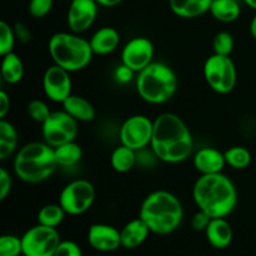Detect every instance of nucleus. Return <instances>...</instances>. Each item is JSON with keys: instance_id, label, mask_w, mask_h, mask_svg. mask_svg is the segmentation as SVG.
<instances>
[{"instance_id": "nucleus-1", "label": "nucleus", "mask_w": 256, "mask_h": 256, "mask_svg": "<svg viewBox=\"0 0 256 256\" xmlns=\"http://www.w3.org/2000/svg\"><path fill=\"white\" fill-rule=\"evenodd\" d=\"M192 135L184 120L174 112H162L154 120L150 148L156 159L166 164H179L192 155Z\"/></svg>"}, {"instance_id": "nucleus-2", "label": "nucleus", "mask_w": 256, "mask_h": 256, "mask_svg": "<svg viewBox=\"0 0 256 256\" xmlns=\"http://www.w3.org/2000/svg\"><path fill=\"white\" fill-rule=\"evenodd\" d=\"M192 199L198 209L212 218H226L238 204V192L234 182L222 172L200 175L192 186Z\"/></svg>"}, {"instance_id": "nucleus-3", "label": "nucleus", "mask_w": 256, "mask_h": 256, "mask_svg": "<svg viewBox=\"0 0 256 256\" xmlns=\"http://www.w3.org/2000/svg\"><path fill=\"white\" fill-rule=\"evenodd\" d=\"M150 232L155 235H169L182 225L184 208L172 192L156 190L148 195L142 202L139 212Z\"/></svg>"}, {"instance_id": "nucleus-4", "label": "nucleus", "mask_w": 256, "mask_h": 256, "mask_svg": "<svg viewBox=\"0 0 256 256\" xmlns=\"http://www.w3.org/2000/svg\"><path fill=\"white\" fill-rule=\"evenodd\" d=\"M58 166L54 148L45 142L25 144L18 150L12 162L15 175L28 184L45 182L54 174Z\"/></svg>"}, {"instance_id": "nucleus-5", "label": "nucleus", "mask_w": 256, "mask_h": 256, "mask_svg": "<svg viewBox=\"0 0 256 256\" xmlns=\"http://www.w3.org/2000/svg\"><path fill=\"white\" fill-rule=\"evenodd\" d=\"M135 86L139 96L152 105L169 102L178 90V76L174 70L164 62H152L138 72Z\"/></svg>"}, {"instance_id": "nucleus-6", "label": "nucleus", "mask_w": 256, "mask_h": 256, "mask_svg": "<svg viewBox=\"0 0 256 256\" xmlns=\"http://www.w3.org/2000/svg\"><path fill=\"white\" fill-rule=\"evenodd\" d=\"M48 49L54 64L69 72L85 69L94 56L89 40L72 32H55L50 38Z\"/></svg>"}, {"instance_id": "nucleus-7", "label": "nucleus", "mask_w": 256, "mask_h": 256, "mask_svg": "<svg viewBox=\"0 0 256 256\" xmlns=\"http://www.w3.org/2000/svg\"><path fill=\"white\" fill-rule=\"evenodd\" d=\"M204 78L218 94H229L236 85V66L230 56L212 54L205 60Z\"/></svg>"}, {"instance_id": "nucleus-8", "label": "nucleus", "mask_w": 256, "mask_h": 256, "mask_svg": "<svg viewBox=\"0 0 256 256\" xmlns=\"http://www.w3.org/2000/svg\"><path fill=\"white\" fill-rule=\"evenodd\" d=\"M96 196L94 185L85 179H76L65 185L59 195V204L68 215H82L92 206Z\"/></svg>"}, {"instance_id": "nucleus-9", "label": "nucleus", "mask_w": 256, "mask_h": 256, "mask_svg": "<svg viewBox=\"0 0 256 256\" xmlns=\"http://www.w3.org/2000/svg\"><path fill=\"white\" fill-rule=\"evenodd\" d=\"M24 256H54L62 242L56 228L35 225L22 236Z\"/></svg>"}, {"instance_id": "nucleus-10", "label": "nucleus", "mask_w": 256, "mask_h": 256, "mask_svg": "<svg viewBox=\"0 0 256 256\" xmlns=\"http://www.w3.org/2000/svg\"><path fill=\"white\" fill-rule=\"evenodd\" d=\"M78 130V122L64 109L62 112H52L46 122L42 124L44 142L52 148L75 142Z\"/></svg>"}, {"instance_id": "nucleus-11", "label": "nucleus", "mask_w": 256, "mask_h": 256, "mask_svg": "<svg viewBox=\"0 0 256 256\" xmlns=\"http://www.w3.org/2000/svg\"><path fill=\"white\" fill-rule=\"evenodd\" d=\"M154 120L145 115H132L120 128V144L140 152L152 144Z\"/></svg>"}, {"instance_id": "nucleus-12", "label": "nucleus", "mask_w": 256, "mask_h": 256, "mask_svg": "<svg viewBox=\"0 0 256 256\" xmlns=\"http://www.w3.org/2000/svg\"><path fill=\"white\" fill-rule=\"evenodd\" d=\"M154 44L145 36H136L130 39L122 50V64L138 74L149 66L154 59Z\"/></svg>"}, {"instance_id": "nucleus-13", "label": "nucleus", "mask_w": 256, "mask_h": 256, "mask_svg": "<svg viewBox=\"0 0 256 256\" xmlns=\"http://www.w3.org/2000/svg\"><path fill=\"white\" fill-rule=\"evenodd\" d=\"M68 70L52 64L48 68L42 76V89L45 95L54 102H62L72 95V82Z\"/></svg>"}, {"instance_id": "nucleus-14", "label": "nucleus", "mask_w": 256, "mask_h": 256, "mask_svg": "<svg viewBox=\"0 0 256 256\" xmlns=\"http://www.w3.org/2000/svg\"><path fill=\"white\" fill-rule=\"evenodd\" d=\"M98 6L99 4L95 0H72L66 14L70 32L82 34L90 29L98 16Z\"/></svg>"}, {"instance_id": "nucleus-15", "label": "nucleus", "mask_w": 256, "mask_h": 256, "mask_svg": "<svg viewBox=\"0 0 256 256\" xmlns=\"http://www.w3.org/2000/svg\"><path fill=\"white\" fill-rule=\"evenodd\" d=\"M88 242L98 252H115L122 246L120 230L108 224H92L88 230Z\"/></svg>"}, {"instance_id": "nucleus-16", "label": "nucleus", "mask_w": 256, "mask_h": 256, "mask_svg": "<svg viewBox=\"0 0 256 256\" xmlns=\"http://www.w3.org/2000/svg\"><path fill=\"white\" fill-rule=\"evenodd\" d=\"M192 164L196 172H200V175L219 174L224 170L226 160H225L224 152L215 148L206 146L198 150L192 159Z\"/></svg>"}, {"instance_id": "nucleus-17", "label": "nucleus", "mask_w": 256, "mask_h": 256, "mask_svg": "<svg viewBox=\"0 0 256 256\" xmlns=\"http://www.w3.org/2000/svg\"><path fill=\"white\" fill-rule=\"evenodd\" d=\"M94 55H109L119 48L120 34L115 28L102 26L92 35L89 40Z\"/></svg>"}, {"instance_id": "nucleus-18", "label": "nucleus", "mask_w": 256, "mask_h": 256, "mask_svg": "<svg viewBox=\"0 0 256 256\" xmlns=\"http://www.w3.org/2000/svg\"><path fill=\"white\" fill-rule=\"evenodd\" d=\"M208 242L215 249H226L232 242L234 232L232 225L225 218H212L205 230Z\"/></svg>"}, {"instance_id": "nucleus-19", "label": "nucleus", "mask_w": 256, "mask_h": 256, "mask_svg": "<svg viewBox=\"0 0 256 256\" xmlns=\"http://www.w3.org/2000/svg\"><path fill=\"white\" fill-rule=\"evenodd\" d=\"M150 229L144 220L138 218V219L130 220L129 222L122 226L120 230V236H122V246L125 249H135L139 248L145 242L150 234Z\"/></svg>"}, {"instance_id": "nucleus-20", "label": "nucleus", "mask_w": 256, "mask_h": 256, "mask_svg": "<svg viewBox=\"0 0 256 256\" xmlns=\"http://www.w3.org/2000/svg\"><path fill=\"white\" fill-rule=\"evenodd\" d=\"M212 0H169L172 12L182 19H194L210 12Z\"/></svg>"}, {"instance_id": "nucleus-21", "label": "nucleus", "mask_w": 256, "mask_h": 256, "mask_svg": "<svg viewBox=\"0 0 256 256\" xmlns=\"http://www.w3.org/2000/svg\"><path fill=\"white\" fill-rule=\"evenodd\" d=\"M62 109L72 115L78 122H89L95 119V108L92 102L85 98L79 95L72 94L64 102H62Z\"/></svg>"}, {"instance_id": "nucleus-22", "label": "nucleus", "mask_w": 256, "mask_h": 256, "mask_svg": "<svg viewBox=\"0 0 256 256\" xmlns=\"http://www.w3.org/2000/svg\"><path fill=\"white\" fill-rule=\"evenodd\" d=\"M0 72H2V78L5 82L10 85L18 84V82H22V76H24L22 60L14 52L4 55L2 59Z\"/></svg>"}, {"instance_id": "nucleus-23", "label": "nucleus", "mask_w": 256, "mask_h": 256, "mask_svg": "<svg viewBox=\"0 0 256 256\" xmlns=\"http://www.w3.org/2000/svg\"><path fill=\"white\" fill-rule=\"evenodd\" d=\"M210 14L220 22H232L239 19L242 8L236 0H212Z\"/></svg>"}, {"instance_id": "nucleus-24", "label": "nucleus", "mask_w": 256, "mask_h": 256, "mask_svg": "<svg viewBox=\"0 0 256 256\" xmlns=\"http://www.w3.org/2000/svg\"><path fill=\"white\" fill-rule=\"evenodd\" d=\"M136 152H138L135 150L120 144L119 146L112 150V155H110V164H112V169L120 174L129 172L138 162Z\"/></svg>"}, {"instance_id": "nucleus-25", "label": "nucleus", "mask_w": 256, "mask_h": 256, "mask_svg": "<svg viewBox=\"0 0 256 256\" xmlns=\"http://www.w3.org/2000/svg\"><path fill=\"white\" fill-rule=\"evenodd\" d=\"M18 142V132L14 125L0 119V160H6L16 152Z\"/></svg>"}, {"instance_id": "nucleus-26", "label": "nucleus", "mask_w": 256, "mask_h": 256, "mask_svg": "<svg viewBox=\"0 0 256 256\" xmlns=\"http://www.w3.org/2000/svg\"><path fill=\"white\" fill-rule=\"evenodd\" d=\"M55 158L59 166L70 168L76 165L82 158V149L78 142H70L54 148Z\"/></svg>"}, {"instance_id": "nucleus-27", "label": "nucleus", "mask_w": 256, "mask_h": 256, "mask_svg": "<svg viewBox=\"0 0 256 256\" xmlns=\"http://www.w3.org/2000/svg\"><path fill=\"white\" fill-rule=\"evenodd\" d=\"M65 210L60 204H48L38 212V224L49 228H58L65 219Z\"/></svg>"}, {"instance_id": "nucleus-28", "label": "nucleus", "mask_w": 256, "mask_h": 256, "mask_svg": "<svg viewBox=\"0 0 256 256\" xmlns=\"http://www.w3.org/2000/svg\"><path fill=\"white\" fill-rule=\"evenodd\" d=\"M226 165L235 170L246 169L252 164V152L244 146H232L224 152Z\"/></svg>"}, {"instance_id": "nucleus-29", "label": "nucleus", "mask_w": 256, "mask_h": 256, "mask_svg": "<svg viewBox=\"0 0 256 256\" xmlns=\"http://www.w3.org/2000/svg\"><path fill=\"white\" fill-rule=\"evenodd\" d=\"M20 255H22V238L10 234L0 236V256Z\"/></svg>"}, {"instance_id": "nucleus-30", "label": "nucleus", "mask_w": 256, "mask_h": 256, "mask_svg": "<svg viewBox=\"0 0 256 256\" xmlns=\"http://www.w3.org/2000/svg\"><path fill=\"white\" fill-rule=\"evenodd\" d=\"M234 38L228 32H219L214 36V40H212L214 54L230 56L232 50H234Z\"/></svg>"}, {"instance_id": "nucleus-31", "label": "nucleus", "mask_w": 256, "mask_h": 256, "mask_svg": "<svg viewBox=\"0 0 256 256\" xmlns=\"http://www.w3.org/2000/svg\"><path fill=\"white\" fill-rule=\"evenodd\" d=\"M15 42H16V38H15L12 26H10L4 20L0 22V55L4 56L9 52H12Z\"/></svg>"}, {"instance_id": "nucleus-32", "label": "nucleus", "mask_w": 256, "mask_h": 256, "mask_svg": "<svg viewBox=\"0 0 256 256\" xmlns=\"http://www.w3.org/2000/svg\"><path fill=\"white\" fill-rule=\"evenodd\" d=\"M26 110L29 116L32 118L34 122H40V124L46 122V119L50 116V114H52V110L48 106L46 102H42V100L40 99L32 100V102L28 104Z\"/></svg>"}, {"instance_id": "nucleus-33", "label": "nucleus", "mask_w": 256, "mask_h": 256, "mask_svg": "<svg viewBox=\"0 0 256 256\" xmlns=\"http://www.w3.org/2000/svg\"><path fill=\"white\" fill-rule=\"evenodd\" d=\"M52 5H54V0H30L28 9L32 18L42 19L52 12Z\"/></svg>"}, {"instance_id": "nucleus-34", "label": "nucleus", "mask_w": 256, "mask_h": 256, "mask_svg": "<svg viewBox=\"0 0 256 256\" xmlns=\"http://www.w3.org/2000/svg\"><path fill=\"white\" fill-rule=\"evenodd\" d=\"M54 256H82V252L75 242L64 240L59 244Z\"/></svg>"}, {"instance_id": "nucleus-35", "label": "nucleus", "mask_w": 256, "mask_h": 256, "mask_svg": "<svg viewBox=\"0 0 256 256\" xmlns=\"http://www.w3.org/2000/svg\"><path fill=\"white\" fill-rule=\"evenodd\" d=\"M212 218L209 214H206L202 210H199L198 212H195L194 216L192 219V228L195 232H204L206 230V228L209 226L210 222H212Z\"/></svg>"}, {"instance_id": "nucleus-36", "label": "nucleus", "mask_w": 256, "mask_h": 256, "mask_svg": "<svg viewBox=\"0 0 256 256\" xmlns=\"http://www.w3.org/2000/svg\"><path fill=\"white\" fill-rule=\"evenodd\" d=\"M12 176H10L9 172H6V169L2 168V169H0V200L6 199L8 195L12 192Z\"/></svg>"}, {"instance_id": "nucleus-37", "label": "nucleus", "mask_w": 256, "mask_h": 256, "mask_svg": "<svg viewBox=\"0 0 256 256\" xmlns=\"http://www.w3.org/2000/svg\"><path fill=\"white\" fill-rule=\"evenodd\" d=\"M12 29H14L15 38H16V40L19 42L26 45L32 42V32H30L29 28H28V25H25L24 22H16V24L12 26Z\"/></svg>"}, {"instance_id": "nucleus-38", "label": "nucleus", "mask_w": 256, "mask_h": 256, "mask_svg": "<svg viewBox=\"0 0 256 256\" xmlns=\"http://www.w3.org/2000/svg\"><path fill=\"white\" fill-rule=\"evenodd\" d=\"M134 74L135 72H132L130 68H128L126 65L124 64H120L119 66L116 68V70H115L114 78L118 82H120V84H128V82L132 79Z\"/></svg>"}, {"instance_id": "nucleus-39", "label": "nucleus", "mask_w": 256, "mask_h": 256, "mask_svg": "<svg viewBox=\"0 0 256 256\" xmlns=\"http://www.w3.org/2000/svg\"><path fill=\"white\" fill-rule=\"evenodd\" d=\"M10 112V98L6 92H0V119H5L8 112Z\"/></svg>"}, {"instance_id": "nucleus-40", "label": "nucleus", "mask_w": 256, "mask_h": 256, "mask_svg": "<svg viewBox=\"0 0 256 256\" xmlns=\"http://www.w3.org/2000/svg\"><path fill=\"white\" fill-rule=\"evenodd\" d=\"M100 6H105V8H112L119 5L120 2H122L124 0H95Z\"/></svg>"}, {"instance_id": "nucleus-41", "label": "nucleus", "mask_w": 256, "mask_h": 256, "mask_svg": "<svg viewBox=\"0 0 256 256\" xmlns=\"http://www.w3.org/2000/svg\"><path fill=\"white\" fill-rule=\"evenodd\" d=\"M250 32H252V38L256 39V14L254 15V18H252V22H250Z\"/></svg>"}, {"instance_id": "nucleus-42", "label": "nucleus", "mask_w": 256, "mask_h": 256, "mask_svg": "<svg viewBox=\"0 0 256 256\" xmlns=\"http://www.w3.org/2000/svg\"><path fill=\"white\" fill-rule=\"evenodd\" d=\"M244 2L249 8H252V9L256 10V0H244Z\"/></svg>"}, {"instance_id": "nucleus-43", "label": "nucleus", "mask_w": 256, "mask_h": 256, "mask_svg": "<svg viewBox=\"0 0 256 256\" xmlns=\"http://www.w3.org/2000/svg\"><path fill=\"white\" fill-rule=\"evenodd\" d=\"M22 256H24V255H22Z\"/></svg>"}]
</instances>
